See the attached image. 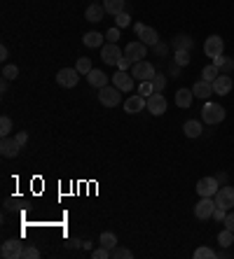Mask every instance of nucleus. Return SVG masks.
I'll return each instance as SVG.
<instances>
[{"mask_svg":"<svg viewBox=\"0 0 234 259\" xmlns=\"http://www.w3.org/2000/svg\"><path fill=\"white\" fill-rule=\"evenodd\" d=\"M218 243H220V247H229L234 243V231L222 229L220 234H218Z\"/></svg>","mask_w":234,"mask_h":259,"instance_id":"nucleus-28","label":"nucleus"},{"mask_svg":"<svg viewBox=\"0 0 234 259\" xmlns=\"http://www.w3.org/2000/svg\"><path fill=\"white\" fill-rule=\"evenodd\" d=\"M80 245H82L80 238H70V241H68V247H80Z\"/></svg>","mask_w":234,"mask_h":259,"instance_id":"nucleus-47","label":"nucleus"},{"mask_svg":"<svg viewBox=\"0 0 234 259\" xmlns=\"http://www.w3.org/2000/svg\"><path fill=\"white\" fill-rule=\"evenodd\" d=\"M148 112L150 115H154V117H160V115H164L167 112V98H164V94H152V96L148 98Z\"/></svg>","mask_w":234,"mask_h":259,"instance_id":"nucleus-13","label":"nucleus"},{"mask_svg":"<svg viewBox=\"0 0 234 259\" xmlns=\"http://www.w3.org/2000/svg\"><path fill=\"white\" fill-rule=\"evenodd\" d=\"M213 217H216L218 222H225V217H227V210H225V208H220V205H216V210H213Z\"/></svg>","mask_w":234,"mask_h":259,"instance_id":"nucleus-43","label":"nucleus"},{"mask_svg":"<svg viewBox=\"0 0 234 259\" xmlns=\"http://www.w3.org/2000/svg\"><path fill=\"white\" fill-rule=\"evenodd\" d=\"M85 17H87V21H101V19L105 17V7L103 5H99V3H92V5L87 7V12H85Z\"/></svg>","mask_w":234,"mask_h":259,"instance_id":"nucleus-20","label":"nucleus"},{"mask_svg":"<svg viewBox=\"0 0 234 259\" xmlns=\"http://www.w3.org/2000/svg\"><path fill=\"white\" fill-rule=\"evenodd\" d=\"M192 98H194L192 89H185V87H183V89L176 91V105H178V108H190Z\"/></svg>","mask_w":234,"mask_h":259,"instance_id":"nucleus-23","label":"nucleus"},{"mask_svg":"<svg viewBox=\"0 0 234 259\" xmlns=\"http://www.w3.org/2000/svg\"><path fill=\"white\" fill-rule=\"evenodd\" d=\"M190 63V52H176V66H187Z\"/></svg>","mask_w":234,"mask_h":259,"instance_id":"nucleus-40","label":"nucleus"},{"mask_svg":"<svg viewBox=\"0 0 234 259\" xmlns=\"http://www.w3.org/2000/svg\"><path fill=\"white\" fill-rule=\"evenodd\" d=\"M129 24H131V17L127 12H120L115 17V26H117V28H127Z\"/></svg>","mask_w":234,"mask_h":259,"instance_id":"nucleus-37","label":"nucleus"},{"mask_svg":"<svg viewBox=\"0 0 234 259\" xmlns=\"http://www.w3.org/2000/svg\"><path fill=\"white\" fill-rule=\"evenodd\" d=\"M99 243L103 247H108V250H115V247H117V236L112 234V231H103V234H101V238H99Z\"/></svg>","mask_w":234,"mask_h":259,"instance_id":"nucleus-27","label":"nucleus"},{"mask_svg":"<svg viewBox=\"0 0 234 259\" xmlns=\"http://www.w3.org/2000/svg\"><path fill=\"white\" fill-rule=\"evenodd\" d=\"M134 257V252H131L129 247H120L117 245L115 250H112V259H131Z\"/></svg>","mask_w":234,"mask_h":259,"instance_id":"nucleus-33","label":"nucleus"},{"mask_svg":"<svg viewBox=\"0 0 234 259\" xmlns=\"http://www.w3.org/2000/svg\"><path fill=\"white\" fill-rule=\"evenodd\" d=\"M7 82H10V79H5V77H3V82H0V91H3V94L7 91Z\"/></svg>","mask_w":234,"mask_h":259,"instance_id":"nucleus-49","label":"nucleus"},{"mask_svg":"<svg viewBox=\"0 0 234 259\" xmlns=\"http://www.w3.org/2000/svg\"><path fill=\"white\" fill-rule=\"evenodd\" d=\"M131 66H134V63H131L127 56H122V59H120V63H117V68H120V70H129Z\"/></svg>","mask_w":234,"mask_h":259,"instance_id":"nucleus-44","label":"nucleus"},{"mask_svg":"<svg viewBox=\"0 0 234 259\" xmlns=\"http://www.w3.org/2000/svg\"><path fill=\"white\" fill-rule=\"evenodd\" d=\"M103 40H105V37L101 35V33H96V30L85 33V37H82V42H85L87 47H103Z\"/></svg>","mask_w":234,"mask_h":259,"instance_id":"nucleus-26","label":"nucleus"},{"mask_svg":"<svg viewBox=\"0 0 234 259\" xmlns=\"http://www.w3.org/2000/svg\"><path fill=\"white\" fill-rule=\"evenodd\" d=\"M194 257L197 259H216L218 257V252L216 250H211V247H197V250H194Z\"/></svg>","mask_w":234,"mask_h":259,"instance_id":"nucleus-29","label":"nucleus"},{"mask_svg":"<svg viewBox=\"0 0 234 259\" xmlns=\"http://www.w3.org/2000/svg\"><path fill=\"white\" fill-rule=\"evenodd\" d=\"M218 75H220V70H218V66H213V63H211V66H206V68H204V75H202V77L206 79V82H211V84H213V79H216Z\"/></svg>","mask_w":234,"mask_h":259,"instance_id":"nucleus-31","label":"nucleus"},{"mask_svg":"<svg viewBox=\"0 0 234 259\" xmlns=\"http://www.w3.org/2000/svg\"><path fill=\"white\" fill-rule=\"evenodd\" d=\"M105 40H108V42H117V40H120V28H110L108 30V33H105Z\"/></svg>","mask_w":234,"mask_h":259,"instance_id":"nucleus-41","label":"nucleus"},{"mask_svg":"<svg viewBox=\"0 0 234 259\" xmlns=\"http://www.w3.org/2000/svg\"><path fill=\"white\" fill-rule=\"evenodd\" d=\"M152 87H154V94H162L164 87H167V77L164 75H154L152 77Z\"/></svg>","mask_w":234,"mask_h":259,"instance_id":"nucleus-35","label":"nucleus"},{"mask_svg":"<svg viewBox=\"0 0 234 259\" xmlns=\"http://www.w3.org/2000/svg\"><path fill=\"white\" fill-rule=\"evenodd\" d=\"M202 119L204 124H220L222 119H225V108H222L220 103H206L202 108Z\"/></svg>","mask_w":234,"mask_h":259,"instance_id":"nucleus-2","label":"nucleus"},{"mask_svg":"<svg viewBox=\"0 0 234 259\" xmlns=\"http://www.w3.org/2000/svg\"><path fill=\"white\" fill-rule=\"evenodd\" d=\"M173 49H176V52H180V49H183V52H190L192 47H194V40H192L190 35H185V33H180V35H176L173 37Z\"/></svg>","mask_w":234,"mask_h":259,"instance_id":"nucleus-21","label":"nucleus"},{"mask_svg":"<svg viewBox=\"0 0 234 259\" xmlns=\"http://www.w3.org/2000/svg\"><path fill=\"white\" fill-rule=\"evenodd\" d=\"M218 189H220V182H218V178H202V180L197 182V194L199 196H216Z\"/></svg>","mask_w":234,"mask_h":259,"instance_id":"nucleus-10","label":"nucleus"},{"mask_svg":"<svg viewBox=\"0 0 234 259\" xmlns=\"http://www.w3.org/2000/svg\"><path fill=\"white\" fill-rule=\"evenodd\" d=\"M154 75H157V70H154V66L150 63V61H138V63H134L131 66V77L138 79V82H145V79H152Z\"/></svg>","mask_w":234,"mask_h":259,"instance_id":"nucleus-3","label":"nucleus"},{"mask_svg":"<svg viewBox=\"0 0 234 259\" xmlns=\"http://www.w3.org/2000/svg\"><path fill=\"white\" fill-rule=\"evenodd\" d=\"M7 56H10V52H7V47H0V61H7Z\"/></svg>","mask_w":234,"mask_h":259,"instance_id":"nucleus-48","label":"nucleus"},{"mask_svg":"<svg viewBox=\"0 0 234 259\" xmlns=\"http://www.w3.org/2000/svg\"><path fill=\"white\" fill-rule=\"evenodd\" d=\"M87 82H89V87H94V89H101V87L108 84V75H105L103 70L92 68V70L87 72Z\"/></svg>","mask_w":234,"mask_h":259,"instance_id":"nucleus-18","label":"nucleus"},{"mask_svg":"<svg viewBox=\"0 0 234 259\" xmlns=\"http://www.w3.org/2000/svg\"><path fill=\"white\" fill-rule=\"evenodd\" d=\"M10 131H12V119H10V117H3V119H0V136L7 138Z\"/></svg>","mask_w":234,"mask_h":259,"instance_id":"nucleus-36","label":"nucleus"},{"mask_svg":"<svg viewBox=\"0 0 234 259\" xmlns=\"http://www.w3.org/2000/svg\"><path fill=\"white\" fill-rule=\"evenodd\" d=\"M17 140L21 143V147H24L26 140H28V133H26V131H19V133H17Z\"/></svg>","mask_w":234,"mask_h":259,"instance_id":"nucleus-46","label":"nucleus"},{"mask_svg":"<svg viewBox=\"0 0 234 259\" xmlns=\"http://www.w3.org/2000/svg\"><path fill=\"white\" fill-rule=\"evenodd\" d=\"M110 257H112V250H108V247H103V245L92 252V259H110Z\"/></svg>","mask_w":234,"mask_h":259,"instance_id":"nucleus-38","label":"nucleus"},{"mask_svg":"<svg viewBox=\"0 0 234 259\" xmlns=\"http://www.w3.org/2000/svg\"><path fill=\"white\" fill-rule=\"evenodd\" d=\"M213 199H216V205H220V208H225V210H232L234 208V187H229V185L220 187Z\"/></svg>","mask_w":234,"mask_h":259,"instance_id":"nucleus-11","label":"nucleus"},{"mask_svg":"<svg viewBox=\"0 0 234 259\" xmlns=\"http://www.w3.org/2000/svg\"><path fill=\"white\" fill-rule=\"evenodd\" d=\"M112 84L122 91V94H129V91L134 89V77H131V72L127 75V70H117L115 75H112Z\"/></svg>","mask_w":234,"mask_h":259,"instance_id":"nucleus-15","label":"nucleus"},{"mask_svg":"<svg viewBox=\"0 0 234 259\" xmlns=\"http://www.w3.org/2000/svg\"><path fill=\"white\" fill-rule=\"evenodd\" d=\"M145 105H148V98L141 96V94H134V96H129L127 103H124V112L127 115H136V112H143Z\"/></svg>","mask_w":234,"mask_h":259,"instance_id":"nucleus-14","label":"nucleus"},{"mask_svg":"<svg viewBox=\"0 0 234 259\" xmlns=\"http://www.w3.org/2000/svg\"><path fill=\"white\" fill-rule=\"evenodd\" d=\"M75 68H77V72H80V75H87V72L92 70V59L80 56V59H77V63H75Z\"/></svg>","mask_w":234,"mask_h":259,"instance_id":"nucleus-30","label":"nucleus"},{"mask_svg":"<svg viewBox=\"0 0 234 259\" xmlns=\"http://www.w3.org/2000/svg\"><path fill=\"white\" fill-rule=\"evenodd\" d=\"M40 257V250L35 245H24V252H21V259H37Z\"/></svg>","mask_w":234,"mask_h":259,"instance_id":"nucleus-34","label":"nucleus"},{"mask_svg":"<svg viewBox=\"0 0 234 259\" xmlns=\"http://www.w3.org/2000/svg\"><path fill=\"white\" fill-rule=\"evenodd\" d=\"M122 56H124V52L117 47V42H108L101 47V59H103V63H108V66H117Z\"/></svg>","mask_w":234,"mask_h":259,"instance_id":"nucleus-7","label":"nucleus"},{"mask_svg":"<svg viewBox=\"0 0 234 259\" xmlns=\"http://www.w3.org/2000/svg\"><path fill=\"white\" fill-rule=\"evenodd\" d=\"M213 210H216V199L213 196H199V203L194 205V217L209 220V217H213Z\"/></svg>","mask_w":234,"mask_h":259,"instance_id":"nucleus-5","label":"nucleus"},{"mask_svg":"<svg viewBox=\"0 0 234 259\" xmlns=\"http://www.w3.org/2000/svg\"><path fill=\"white\" fill-rule=\"evenodd\" d=\"M3 77L5 79H17L19 77V68L17 66H5L3 68Z\"/></svg>","mask_w":234,"mask_h":259,"instance_id":"nucleus-39","label":"nucleus"},{"mask_svg":"<svg viewBox=\"0 0 234 259\" xmlns=\"http://www.w3.org/2000/svg\"><path fill=\"white\" fill-rule=\"evenodd\" d=\"M222 49H225V42H222L220 35H209L206 37V42H204V54L206 56L216 59V56L222 54Z\"/></svg>","mask_w":234,"mask_h":259,"instance_id":"nucleus-12","label":"nucleus"},{"mask_svg":"<svg viewBox=\"0 0 234 259\" xmlns=\"http://www.w3.org/2000/svg\"><path fill=\"white\" fill-rule=\"evenodd\" d=\"M192 94H194L197 98H204V101H206V98L213 96V84L206 82V79H202V82H197V84L192 87Z\"/></svg>","mask_w":234,"mask_h":259,"instance_id":"nucleus-19","label":"nucleus"},{"mask_svg":"<svg viewBox=\"0 0 234 259\" xmlns=\"http://www.w3.org/2000/svg\"><path fill=\"white\" fill-rule=\"evenodd\" d=\"M152 49H154V54H157V56H162V59H164V56H167V52H169V47H167V45H164V42H157Z\"/></svg>","mask_w":234,"mask_h":259,"instance_id":"nucleus-42","label":"nucleus"},{"mask_svg":"<svg viewBox=\"0 0 234 259\" xmlns=\"http://www.w3.org/2000/svg\"><path fill=\"white\" fill-rule=\"evenodd\" d=\"M99 101L105 108H117L122 103V91L117 89L115 84H105L99 89Z\"/></svg>","mask_w":234,"mask_h":259,"instance_id":"nucleus-1","label":"nucleus"},{"mask_svg":"<svg viewBox=\"0 0 234 259\" xmlns=\"http://www.w3.org/2000/svg\"><path fill=\"white\" fill-rule=\"evenodd\" d=\"M232 87H234V82L229 75H222L220 72V75L213 79V94H218V96H227L229 91H232Z\"/></svg>","mask_w":234,"mask_h":259,"instance_id":"nucleus-17","label":"nucleus"},{"mask_svg":"<svg viewBox=\"0 0 234 259\" xmlns=\"http://www.w3.org/2000/svg\"><path fill=\"white\" fill-rule=\"evenodd\" d=\"M21 252H24V243L21 241H5L3 247H0V257L3 259H21Z\"/></svg>","mask_w":234,"mask_h":259,"instance_id":"nucleus-8","label":"nucleus"},{"mask_svg":"<svg viewBox=\"0 0 234 259\" xmlns=\"http://www.w3.org/2000/svg\"><path fill=\"white\" fill-rule=\"evenodd\" d=\"M124 5H127V0H103L105 12L112 14V17H117L120 12H124Z\"/></svg>","mask_w":234,"mask_h":259,"instance_id":"nucleus-25","label":"nucleus"},{"mask_svg":"<svg viewBox=\"0 0 234 259\" xmlns=\"http://www.w3.org/2000/svg\"><path fill=\"white\" fill-rule=\"evenodd\" d=\"M225 229H229V231H234V212H227V217H225Z\"/></svg>","mask_w":234,"mask_h":259,"instance_id":"nucleus-45","label":"nucleus"},{"mask_svg":"<svg viewBox=\"0 0 234 259\" xmlns=\"http://www.w3.org/2000/svg\"><path fill=\"white\" fill-rule=\"evenodd\" d=\"M202 121H197V119H187L185 121V126H183V133L187 136V138H199L202 136Z\"/></svg>","mask_w":234,"mask_h":259,"instance_id":"nucleus-22","label":"nucleus"},{"mask_svg":"<svg viewBox=\"0 0 234 259\" xmlns=\"http://www.w3.org/2000/svg\"><path fill=\"white\" fill-rule=\"evenodd\" d=\"M19 150H21V143L17 140V136H14V138H10V136H7V138H3V143H0V154H3L5 159L17 157Z\"/></svg>","mask_w":234,"mask_h":259,"instance_id":"nucleus-16","label":"nucleus"},{"mask_svg":"<svg viewBox=\"0 0 234 259\" xmlns=\"http://www.w3.org/2000/svg\"><path fill=\"white\" fill-rule=\"evenodd\" d=\"M138 94L145 98H150L154 94V87H152V79H145V82H141V87H138Z\"/></svg>","mask_w":234,"mask_h":259,"instance_id":"nucleus-32","label":"nucleus"},{"mask_svg":"<svg viewBox=\"0 0 234 259\" xmlns=\"http://www.w3.org/2000/svg\"><path fill=\"white\" fill-rule=\"evenodd\" d=\"M134 28H136V33H138V37H141V42H143V45H148V47H154V45L160 42V35H157V30H154L152 26L136 24Z\"/></svg>","mask_w":234,"mask_h":259,"instance_id":"nucleus-9","label":"nucleus"},{"mask_svg":"<svg viewBox=\"0 0 234 259\" xmlns=\"http://www.w3.org/2000/svg\"><path fill=\"white\" fill-rule=\"evenodd\" d=\"M124 56L131 61V63H138L148 56V45H143L141 40H134V42H127V49H124Z\"/></svg>","mask_w":234,"mask_h":259,"instance_id":"nucleus-6","label":"nucleus"},{"mask_svg":"<svg viewBox=\"0 0 234 259\" xmlns=\"http://www.w3.org/2000/svg\"><path fill=\"white\" fill-rule=\"evenodd\" d=\"M77 82H80V72H77V68H61V70L56 72V84L59 87L73 89Z\"/></svg>","mask_w":234,"mask_h":259,"instance_id":"nucleus-4","label":"nucleus"},{"mask_svg":"<svg viewBox=\"0 0 234 259\" xmlns=\"http://www.w3.org/2000/svg\"><path fill=\"white\" fill-rule=\"evenodd\" d=\"M213 66H218V70L222 72V75H232L234 70V59H225V56H216L213 59Z\"/></svg>","mask_w":234,"mask_h":259,"instance_id":"nucleus-24","label":"nucleus"}]
</instances>
